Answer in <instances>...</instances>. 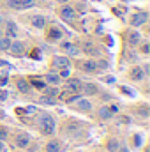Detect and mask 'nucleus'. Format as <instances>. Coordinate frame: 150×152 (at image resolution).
<instances>
[{
    "label": "nucleus",
    "instance_id": "nucleus-1",
    "mask_svg": "<svg viewBox=\"0 0 150 152\" xmlns=\"http://www.w3.org/2000/svg\"><path fill=\"white\" fill-rule=\"evenodd\" d=\"M37 127H39V131H41L42 134H46V136L53 134V133H55V118H53L51 115H48V113L39 115Z\"/></svg>",
    "mask_w": 150,
    "mask_h": 152
},
{
    "label": "nucleus",
    "instance_id": "nucleus-2",
    "mask_svg": "<svg viewBox=\"0 0 150 152\" xmlns=\"http://www.w3.org/2000/svg\"><path fill=\"white\" fill-rule=\"evenodd\" d=\"M81 81L78 80V78H69L67 81H66V87H64V90H67V92H71V94H79L81 92Z\"/></svg>",
    "mask_w": 150,
    "mask_h": 152
},
{
    "label": "nucleus",
    "instance_id": "nucleus-3",
    "mask_svg": "<svg viewBox=\"0 0 150 152\" xmlns=\"http://www.w3.org/2000/svg\"><path fill=\"white\" fill-rule=\"evenodd\" d=\"M60 18L64 20V21H73L76 18V11H74V7H71V5H62L60 7Z\"/></svg>",
    "mask_w": 150,
    "mask_h": 152
},
{
    "label": "nucleus",
    "instance_id": "nucleus-4",
    "mask_svg": "<svg viewBox=\"0 0 150 152\" xmlns=\"http://www.w3.org/2000/svg\"><path fill=\"white\" fill-rule=\"evenodd\" d=\"M147 20H149V14H147V12H136V14L131 18V25H133V27H141V25L147 23Z\"/></svg>",
    "mask_w": 150,
    "mask_h": 152
},
{
    "label": "nucleus",
    "instance_id": "nucleus-5",
    "mask_svg": "<svg viewBox=\"0 0 150 152\" xmlns=\"http://www.w3.org/2000/svg\"><path fill=\"white\" fill-rule=\"evenodd\" d=\"M9 51H11L12 55H16V57H20V55H23V51H25V44H23L21 41H11V46H9Z\"/></svg>",
    "mask_w": 150,
    "mask_h": 152
},
{
    "label": "nucleus",
    "instance_id": "nucleus-6",
    "mask_svg": "<svg viewBox=\"0 0 150 152\" xmlns=\"http://www.w3.org/2000/svg\"><path fill=\"white\" fill-rule=\"evenodd\" d=\"M5 36L9 39H14V37H18V27H16V23L14 21H5V32H4Z\"/></svg>",
    "mask_w": 150,
    "mask_h": 152
},
{
    "label": "nucleus",
    "instance_id": "nucleus-7",
    "mask_svg": "<svg viewBox=\"0 0 150 152\" xmlns=\"http://www.w3.org/2000/svg\"><path fill=\"white\" fill-rule=\"evenodd\" d=\"M46 39H48L50 42H57V41H60V39H62V30L57 28V27H51V28L48 30V34H46Z\"/></svg>",
    "mask_w": 150,
    "mask_h": 152
},
{
    "label": "nucleus",
    "instance_id": "nucleus-8",
    "mask_svg": "<svg viewBox=\"0 0 150 152\" xmlns=\"http://www.w3.org/2000/svg\"><path fill=\"white\" fill-rule=\"evenodd\" d=\"M28 143H30V134H28V133H21V134L16 136V145H18L20 149L28 147Z\"/></svg>",
    "mask_w": 150,
    "mask_h": 152
},
{
    "label": "nucleus",
    "instance_id": "nucleus-9",
    "mask_svg": "<svg viewBox=\"0 0 150 152\" xmlns=\"http://www.w3.org/2000/svg\"><path fill=\"white\" fill-rule=\"evenodd\" d=\"M62 48L66 50V53L67 55H71V57H78L79 55V48L73 44V42H62Z\"/></svg>",
    "mask_w": 150,
    "mask_h": 152
},
{
    "label": "nucleus",
    "instance_id": "nucleus-10",
    "mask_svg": "<svg viewBox=\"0 0 150 152\" xmlns=\"http://www.w3.org/2000/svg\"><path fill=\"white\" fill-rule=\"evenodd\" d=\"M127 41H129L131 46H138V44L141 42V34H140L138 30H131V32L127 34Z\"/></svg>",
    "mask_w": 150,
    "mask_h": 152
},
{
    "label": "nucleus",
    "instance_id": "nucleus-11",
    "mask_svg": "<svg viewBox=\"0 0 150 152\" xmlns=\"http://www.w3.org/2000/svg\"><path fill=\"white\" fill-rule=\"evenodd\" d=\"M53 66L57 67V69H64V67H69V58L67 57H55L53 58Z\"/></svg>",
    "mask_w": 150,
    "mask_h": 152
},
{
    "label": "nucleus",
    "instance_id": "nucleus-12",
    "mask_svg": "<svg viewBox=\"0 0 150 152\" xmlns=\"http://www.w3.org/2000/svg\"><path fill=\"white\" fill-rule=\"evenodd\" d=\"M76 108H78V110H81V112H90V110H92V103H90L88 99L79 97V99L76 101Z\"/></svg>",
    "mask_w": 150,
    "mask_h": 152
},
{
    "label": "nucleus",
    "instance_id": "nucleus-13",
    "mask_svg": "<svg viewBox=\"0 0 150 152\" xmlns=\"http://www.w3.org/2000/svg\"><path fill=\"white\" fill-rule=\"evenodd\" d=\"M81 69H83L85 73H95L99 67H97V62H94V60H85V62L81 64Z\"/></svg>",
    "mask_w": 150,
    "mask_h": 152
},
{
    "label": "nucleus",
    "instance_id": "nucleus-14",
    "mask_svg": "<svg viewBox=\"0 0 150 152\" xmlns=\"http://www.w3.org/2000/svg\"><path fill=\"white\" fill-rule=\"evenodd\" d=\"M16 85H18V90H20V92H23V94H28V92H30V83H28V80L20 78V80L16 81Z\"/></svg>",
    "mask_w": 150,
    "mask_h": 152
},
{
    "label": "nucleus",
    "instance_id": "nucleus-15",
    "mask_svg": "<svg viewBox=\"0 0 150 152\" xmlns=\"http://www.w3.org/2000/svg\"><path fill=\"white\" fill-rule=\"evenodd\" d=\"M131 78H133L134 81H141V80L145 78V71H143L140 66H136V67L131 71Z\"/></svg>",
    "mask_w": 150,
    "mask_h": 152
},
{
    "label": "nucleus",
    "instance_id": "nucleus-16",
    "mask_svg": "<svg viewBox=\"0 0 150 152\" xmlns=\"http://www.w3.org/2000/svg\"><path fill=\"white\" fill-rule=\"evenodd\" d=\"M81 90H83V94L92 96V94L97 92V85H94V83H83V85H81Z\"/></svg>",
    "mask_w": 150,
    "mask_h": 152
},
{
    "label": "nucleus",
    "instance_id": "nucleus-17",
    "mask_svg": "<svg viewBox=\"0 0 150 152\" xmlns=\"http://www.w3.org/2000/svg\"><path fill=\"white\" fill-rule=\"evenodd\" d=\"M60 80H62L60 76L53 75V73H48V75L44 76V81H46L48 85H58V83H60Z\"/></svg>",
    "mask_w": 150,
    "mask_h": 152
},
{
    "label": "nucleus",
    "instance_id": "nucleus-18",
    "mask_svg": "<svg viewBox=\"0 0 150 152\" xmlns=\"http://www.w3.org/2000/svg\"><path fill=\"white\" fill-rule=\"evenodd\" d=\"M62 151V145L58 140H51L48 145H46V152H60Z\"/></svg>",
    "mask_w": 150,
    "mask_h": 152
},
{
    "label": "nucleus",
    "instance_id": "nucleus-19",
    "mask_svg": "<svg viewBox=\"0 0 150 152\" xmlns=\"http://www.w3.org/2000/svg\"><path fill=\"white\" fill-rule=\"evenodd\" d=\"M83 51H85V53H88V55H97V53H99V51H97V48H95L90 41L83 42Z\"/></svg>",
    "mask_w": 150,
    "mask_h": 152
},
{
    "label": "nucleus",
    "instance_id": "nucleus-20",
    "mask_svg": "<svg viewBox=\"0 0 150 152\" xmlns=\"http://www.w3.org/2000/svg\"><path fill=\"white\" fill-rule=\"evenodd\" d=\"M36 5V0H18V11H25V9H30Z\"/></svg>",
    "mask_w": 150,
    "mask_h": 152
},
{
    "label": "nucleus",
    "instance_id": "nucleus-21",
    "mask_svg": "<svg viewBox=\"0 0 150 152\" xmlns=\"http://www.w3.org/2000/svg\"><path fill=\"white\" fill-rule=\"evenodd\" d=\"M32 25H34L36 28H44V27H46V18H44V16H34V18H32Z\"/></svg>",
    "mask_w": 150,
    "mask_h": 152
},
{
    "label": "nucleus",
    "instance_id": "nucleus-22",
    "mask_svg": "<svg viewBox=\"0 0 150 152\" xmlns=\"http://www.w3.org/2000/svg\"><path fill=\"white\" fill-rule=\"evenodd\" d=\"M11 41L7 36H2L0 37V51H9V46H11Z\"/></svg>",
    "mask_w": 150,
    "mask_h": 152
},
{
    "label": "nucleus",
    "instance_id": "nucleus-23",
    "mask_svg": "<svg viewBox=\"0 0 150 152\" xmlns=\"http://www.w3.org/2000/svg\"><path fill=\"white\" fill-rule=\"evenodd\" d=\"M99 117H101L103 120H108V118L113 117V113H111V110H110L108 106H103V108H99Z\"/></svg>",
    "mask_w": 150,
    "mask_h": 152
},
{
    "label": "nucleus",
    "instance_id": "nucleus-24",
    "mask_svg": "<svg viewBox=\"0 0 150 152\" xmlns=\"http://www.w3.org/2000/svg\"><path fill=\"white\" fill-rule=\"evenodd\" d=\"M42 90H44V96H50V97H57V96H58V88H57L55 85H51V87H44Z\"/></svg>",
    "mask_w": 150,
    "mask_h": 152
},
{
    "label": "nucleus",
    "instance_id": "nucleus-25",
    "mask_svg": "<svg viewBox=\"0 0 150 152\" xmlns=\"http://www.w3.org/2000/svg\"><path fill=\"white\" fill-rule=\"evenodd\" d=\"M106 147H108V151H110V152H115V151H118L120 143H118V140H117V138H111V140H108Z\"/></svg>",
    "mask_w": 150,
    "mask_h": 152
},
{
    "label": "nucleus",
    "instance_id": "nucleus-26",
    "mask_svg": "<svg viewBox=\"0 0 150 152\" xmlns=\"http://www.w3.org/2000/svg\"><path fill=\"white\" fill-rule=\"evenodd\" d=\"M55 99H57V97H50V96H42V97L39 99V103H41V104H48V106H51V104H55Z\"/></svg>",
    "mask_w": 150,
    "mask_h": 152
},
{
    "label": "nucleus",
    "instance_id": "nucleus-27",
    "mask_svg": "<svg viewBox=\"0 0 150 152\" xmlns=\"http://www.w3.org/2000/svg\"><path fill=\"white\" fill-rule=\"evenodd\" d=\"M30 81H32V85H34V87H36V88H41V90H42V88H44V87H46V83H44V81H41V80H39V78H32V80H30Z\"/></svg>",
    "mask_w": 150,
    "mask_h": 152
},
{
    "label": "nucleus",
    "instance_id": "nucleus-28",
    "mask_svg": "<svg viewBox=\"0 0 150 152\" xmlns=\"http://www.w3.org/2000/svg\"><path fill=\"white\" fill-rule=\"evenodd\" d=\"M7 136H9V131H7L5 127H0V142H4Z\"/></svg>",
    "mask_w": 150,
    "mask_h": 152
},
{
    "label": "nucleus",
    "instance_id": "nucleus-29",
    "mask_svg": "<svg viewBox=\"0 0 150 152\" xmlns=\"http://www.w3.org/2000/svg\"><path fill=\"white\" fill-rule=\"evenodd\" d=\"M133 142H134V145H136V147H141V142H143V140H141V134H134Z\"/></svg>",
    "mask_w": 150,
    "mask_h": 152
},
{
    "label": "nucleus",
    "instance_id": "nucleus-30",
    "mask_svg": "<svg viewBox=\"0 0 150 152\" xmlns=\"http://www.w3.org/2000/svg\"><path fill=\"white\" fill-rule=\"evenodd\" d=\"M69 75H71V71H69V67H64V69H60V78H69Z\"/></svg>",
    "mask_w": 150,
    "mask_h": 152
},
{
    "label": "nucleus",
    "instance_id": "nucleus-31",
    "mask_svg": "<svg viewBox=\"0 0 150 152\" xmlns=\"http://www.w3.org/2000/svg\"><path fill=\"white\" fill-rule=\"evenodd\" d=\"M7 5H9V9L18 11V0H7Z\"/></svg>",
    "mask_w": 150,
    "mask_h": 152
},
{
    "label": "nucleus",
    "instance_id": "nucleus-32",
    "mask_svg": "<svg viewBox=\"0 0 150 152\" xmlns=\"http://www.w3.org/2000/svg\"><path fill=\"white\" fill-rule=\"evenodd\" d=\"M138 113L141 115V117H149V108H147V106H141V108L138 110Z\"/></svg>",
    "mask_w": 150,
    "mask_h": 152
},
{
    "label": "nucleus",
    "instance_id": "nucleus-33",
    "mask_svg": "<svg viewBox=\"0 0 150 152\" xmlns=\"http://www.w3.org/2000/svg\"><path fill=\"white\" fill-rule=\"evenodd\" d=\"M120 90H122V92H124V94H127V96H131V97H133V96H134V92H133V90H131V88H129V87H122V88H120Z\"/></svg>",
    "mask_w": 150,
    "mask_h": 152
},
{
    "label": "nucleus",
    "instance_id": "nucleus-34",
    "mask_svg": "<svg viewBox=\"0 0 150 152\" xmlns=\"http://www.w3.org/2000/svg\"><path fill=\"white\" fill-rule=\"evenodd\" d=\"M97 67H101V69H106V67H108V62H106V60H101V62L97 64Z\"/></svg>",
    "mask_w": 150,
    "mask_h": 152
},
{
    "label": "nucleus",
    "instance_id": "nucleus-35",
    "mask_svg": "<svg viewBox=\"0 0 150 152\" xmlns=\"http://www.w3.org/2000/svg\"><path fill=\"white\" fill-rule=\"evenodd\" d=\"M108 108L111 110V113H117V112H118V106H117V104H111V106H108Z\"/></svg>",
    "mask_w": 150,
    "mask_h": 152
},
{
    "label": "nucleus",
    "instance_id": "nucleus-36",
    "mask_svg": "<svg viewBox=\"0 0 150 152\" xmlns=\"http://www.w3.org/2000/svg\"><path fill=\"white\" fill-rule=\"evenodd\" d=\"M141 50H143V53H150V46H149V44H143V48H141Z\"/></svg>",
    "mask_w": 150,
    "mask_h": 152
},
{
    "label": "nucleus",
    "instance_id": "nucleus-37",
    "mask_svg": "<svg viewBox=\"0 0 150 152\" xmlns=\"http://www.w3.org/2000/svg\"><path fill=\"white\" fill-rule=\"evenodd\" d=\"M32 57H34V58H39V57H41V53H39V50H34V53H32Z\"/></svg>",
    "mask_w": 150,
    "mask_h": 152
},
{
    "label": "nucleus",
    "instance_id": "nucleus-38",
    "mask_svg": "<svg viewBox=\"0 0 150 152\" xmlns=\"http://www.w3.org/2000/svg\"><path fill=\"white\" fill-rule=\"evenodd\" d=\"M5 151V143H4V142H0V152H4Z\"/></svg>",
    "mask_w": 150,
    "mask_h": 152
},
{
    "label": "nucleus",
    "instance_id": "nucleus-39",
    "mask_svg": "<svg viewBox=\"0 0 150 152\" xmlns=\"http://www.w3.org/2000/svg\"><path fill=\"white\" fill-rule=\"evenodd\" d=\"M5 97H7V96H5V92H0V101H4Z\"/></svg>",
    "mask_w": 150,
    "mask_h": 152
},
{
    "label": "nucleus",
    "instance_id": "nucleus-40",
    "mask_svg": "<svg viewBox=\"0 0 150 152\" xmlns=\"http://www.w3.org/2000/svg\"><path fill=\"white\" fill-rule=\"evenodd\" d=\"M2 23H5V18H4V14L0 12V25H2Z\"/></svg>",
    "mask_w": 150,
    "mask_h": 152
},
{
    "label": "nucleus",
    "instance_id": "nucleus-41",
    "mask_svg": "<svg viewBox=\"0 0 150 152\" xmlns=\"http://www.w3.org/2000/svg\"><path fill=\"white\" fill-rule=\"evenodd\" d=\"M106 81H110V83H113V81H115V78H113V76H108V78H106Z\"/></svg>",
    "mask_w": 150,
    "mask_h": 152
},
{
    "label": "nucleus",
    "instance_id": "nucleus-42",
    "mask_svg": "<svg viewBox=\"0 0 150 152\" xmlns=\"http://www.w3.org/2000/svg\"><path fill=\"white\" fill-rule=\"evenodd\" d=\"M118 152H129V151H127V147H122V149H118Z\"/></svg>",
    "mask_w": 150,
    "mask_h": 152
},
{
    "label": "nucleus",
    "instance_id": "nucleus-43",
    "mask_svg": "<svg viewBox=\"0 0 150 152\" xmlns=\"http://www.w3.org/2000/svg\"><path fill=\"white\" fill-rule=\"evenodd\" d=\"M2 36H4V30H2V27H0V37H2Z\"/></svg>",
    "mask_w": 150,
    "mask_h": 152
},
{
    "label": "nucleus",
    "instance_id": "nucleus-44",
    "mask_svg": "<svg viewBox=\"0 0 150 152\" xmlns=\"http://www.w3.org/2000/svg\"><path fill=\"white\" fill-rule=\"evenodd\" d=\"M57 2H62V4H67V0H57Z\"/></svg>",
    "mask_w": 150,
    "mask_h": 152
}]
</instances>
